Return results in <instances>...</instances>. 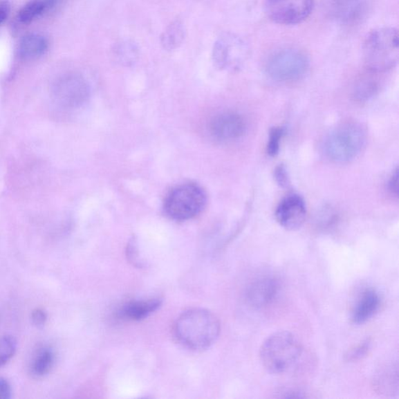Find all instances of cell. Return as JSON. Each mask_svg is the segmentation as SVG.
<instances>
[{
    "label": "cell",
    "instance_id": "6da1fadb",
    "mask_svg": "<svg viewBox=\"0 0 399 399\" xmlns=\"http://www.w3.org/2000/svg\"><path fill=\"white\" fill-rule=\"evenodd\" d=\"M221 331L219 318L212 312L195 308L184 312L175 324L178 341L192 351H205L218 340Z\"/></svg>",
    "mask_w": 399,
    "mask_h": 399
},
{
    "label": "cell",
    "instance_id": "7a4b0ae2",
    "mask_svg": "<svg viewBox=\"0 0 399 399\" xmlns=\"http://www.w3.org/2000/svg\"><path fill=\"white\" fill-rule=\"evenodd\" d=\"M301 343L294 334L280 331L269 335L260 348L261 364L270 373H284L301 357Z\"/></svg>",
    "mask_w": 399,
    "mask_h": 399
},
{
    "label": "cell",
    "instance_id": "3957f363",
    "mask_svg": "<svg viewBox=\"0 0 399 399\" xmlns=\"http://www.w3.org/2000/svg\"><path fill=\"white\" fill-rule=\"evenodd\" d=\"M366 142L364 128L357 122L348 121L337 125L324 140L325 155L336 163L353 160L363 151Z\"/></svg>",
    "mask_w": 399,
    "mask_h": 399
},
{
    "label": "cell",
    "instance_id": "277c9868",
    "mask_svg": "<svg viewBox=\"0 0 399 399\" xmlns=\"http://www.w3.org/2000/svg\"><path fill=\"white\" fill-rule=\"evenodd\" d=\"M363 53L367 68L372 72L394 68L399 58L398 30L393 28L373 30L364 41Z\"/></svg>",
    "mask_w": 399,
    "mask_h": 399
},
{
    "label": "cell",
    "instance_id": "5b68a950",
    "mask_svg": "<svg viewBox=\"0 0 399 399\" xmlns=\"http://www.w3.org/2000/svg\"><path fill=\"white\" fill-rule=\"evenodd\" d=\"M206 204V194L196 184H183L168 194L165 201V211L171 219L186 221L198 216Z\"/></svg>",
    "mask_w": 399,
    "mask_h": 399
},
{
    "label": "cell",
    "instance_id": "8992f818",
    "mask_svg": "<svg viewBox=\"0 0 399 399\" xmlns=\"http://www.w3.org/2000/svg\"><path fill=\"white\" fill-rule=\"evenodd\" d=\"M309 59L306 54L293 48L275 52L267 61V75L275 82H292L302 78L309 69Z\"/></svg>",
    "mask_w": 399,
    "mask_h": 399
},
{
    "label": "cell",
    "instance_id": "52a82bcc",
    "mask_svg": "<svg viewBox=\"0 0 399 399\" xmlns=\"http://www.w3.org/2000/svg\"><path fill=\"white\" fill-rule=\"evenodd\" d=\"M314 8V0H266V10L270 19L291 26L308 18Z\"/></svg>",
    "mask_w": 399,
    "mask_h": 399
},
{
    "label": "cell",
    "instance_id": "ba28073f",
    "mask_svg": "<svg viewBox=\"0 0 399 399\" xmlns=\"http://www.w3.org/2000/svg\"><path fill=\"white\" fill-rule=\"evenodd\" d=\"M248 55L247 44L239 37L226 34L214 43L212 57L220 68H237Z\"/></svg>",
    "mask_w": 399,
    "mask_h": 399
},
{
    "label": "cell",
    "instance_id": "9c48e42d",
    "mask_svg": "<svg viewBox=\"0 0 399 399\" xmlns=\"http://www.w3.org/2000/svg\"><path fill=\"white\" fill-rule=\"evenodd\" d=\"M306 216V203L298 194L288 195L282 200L275 212L279 224L287 230H297L303 225Z\"/></svg>",
    "mask_w": 399,
    "mask_h": 399
},
{
    "label": "cell",
    "instance_id": "30bf717a",
    "mask_svg": "<svg viewBox=\"0 0 399 399\" xmlns=\"http://www.w3.org/2000/svg\"><path fill=\"white\" fill-rule=\"evenodd\" d=\"M245 130V122L236 113L226 112L214 116L210 124L212 136L219 140L230 141L242 136Z\"/></svg>",
    "mask_w": 399,
    "mask_h": 399
},
{
    "label": "cell",
    "instance_id": "8fae6325",
    "mask_svg": "<svg viewBox=\"0 0 399 399\" xmlns=\"http://www.w3.org/2000/svg\"><path fill=\"white\" fill-rule=\"evenodd\" d=\"M279 284L272 276H263L250 284L247 293L248 303L257 308L266 306L277 296Z\"/></svg>",
    "mask_w": 399,
    "mask_h": 399
},
{
    "label": "cell",
    "instance_id": "7c38bea8",
    "mask_svg": "<svg viewBox=\"0 0 399 399\" xmlns=\"http://www.w3.org/2000/svg\"><path fill=\"white\" fill-rule=\"evenodd\" d=\"M380 303L379 293L373 288H366L362 291L353 306L351 319L353 323H366L378 311Z\"/></svg>",
    "mask_w": 399,
    "mask_h": 399
},
{
    "label": "cell",
    "instance_id": "4fadbf2b",
    "mask_svg": "<svg viewBox=\"0 0 399 399\" xmlns=\"http://www.w3.org/2000/svg\"><path fill=\"white\" fill-rule=\"evenodd\" d=\"M366 9L365 0H333L331 5L335 19L346 26L359 22L365 16Z\"/></svg>",
    "mask_w": 399,
    "mask_h": 399
},
{
    "label": "cell",
    "instance_id": "5bb4252c",
    "mask_svg": "<svg viewBox=\"0 0 399 399\" xmlns=\"http://www.w3.org/2000/svg\"><path fill=\"white\" fill-rule=\"evenodd\" d=\"M161 305L162 299L159 298L134 300L122 306L119 316L129 321L143 320L160 308Z\"/></svg>",
    "mask_w": 399,
    "mask_h": 399
},
{
    "label": "cell",
    "instance_id": "9a60e30c",
    "mask_svg": "<svg viewBox=\"0 0 399 399\" xmlns=\"http://www.w3.org/2000/svg\"><path fill=\"white\" fill-rule=\"evenodd\" d=\"M47 48L48 41L44 36L29 34L23 37L20 41L18 54L24 59H33L41 57Z\"/></svg>",
    "mask_w": 399,
    "mask_h": 399
},
{
    "label": "cell",
    "instance_id": "2e32d148",
    "mask_svg": "<svg viewBox=\"0 0 399 399\" xmlns=\"http://www.w3.org/2000/svg\"><path fill=\"white\" fill-rule=\"evenodd\" d=\"M64 98L71 106H78L89 96L87 85L79 78H72L66 82L64 90Z\"/></svg>",
    "mask_w": 399,
    "mask_h": 399
},
{
    "label": "cell",
    "instance_id": "e0dca14e",
    "mask_svg": "<svg viewBox=\"0 0 399 399\" xmlns=\"http://www.w3.org/2000/svg\"><path fill=\"white\" fill-rule=\"evenodd\" d=\"M186 30L182 22L171 23L161 36V43L167 50H174L179 47L185 39Z\"/></svg>",
    "mask_w": 399,
    "mask_h": 399
},
{
    "label": "cell",
    "instance_id": "ac0fdd59",
    "mask_svg": "<svg viewBox=\"0 0 399 399\" xmlns=\"http://www.w3.org/2000/svg\"><path fill=\"white\" fill-rule=\"evenodd\" d=\"M378 89L379 85L376 80L364 77L355 85L353 96L358 102H366L376 95Z\"/></svg>",
    "mask_w": 399,
    "mask_h": 399
},
{
    "label": "cell",
    "instance_id": "d6986e66",
    "mask_svg": "<svg viewBox=\"0 0 399 399\" xmlns=\"http://www.w3.org/2000/svg\"><path fill=\"white\" fill-rule=\"evenodd\" d=\"M55 355L50 349H42L35 358L33 364V373L36 377L46 375L54 364Z\"/></svg>",
    "mask_w": 399,
    "mask_h": 399
},
{
    "label": "cell",
    "instance_id": "ffe728a7",
    "mask_svg": "<svg viewBox=\"0 0 399 399\" xmlns=\"http://www.w3.org/2000/svg\"><path fill=\"white\" fill-rule=\"evenodd\" d=\"M113 55L121 64L129 65L136 61L138 56V48L132 42L122 41L115 46Z\"/></svg>",
    "mask_w": 399,
    "mask_h": 399
},
{
    "label": "cell",
    "instance_id": "44dd1931",
    "mask_svg": "<svg viewBox=\"0 0 399 399\" xmlns=\"http://www.w3.org/2000/svg\"><path fill=\"white\" fill-rule=\"evenodd\" d=\"M45 10L44 3L40 0L30 2L20 10L19 14H18V20L22 24H28L41 15Z\"/></svg>",
    "mask_w": 399,
    "mask_h": 399
},
{
    "label": "cell",
    "instance_id": "7402d4cb",
    "mask_svg": "<svg viewBox=\"0 0 399 399\" xmlns=\"http://www.w3.org/2000/svg\"><path fill=\"white\" fill-rule=\"evenodd\" d=\"M17 342L14 336L5 335L0 337V367L7 364L15 357Z\"/></svg>",
    "mask_w": 399,
    "mask_h": 399
},
{
    "label": "cell",
    "instance_id": "603a6c76",
    "mask_svg": "<svg viewBox=\"0 0 399 399\" xmlns=\"http://www.w3.org/2000/svg\"><path fill=\"white\" fill-rule=\"evenodd\" d=\"M284 127H275L270 131L269 140L267 146L268 154L270 156H276L280 150L281 140L285 135Z\"/></svg>",
    "mask_w": 399,
    "mask_h": 399
},
{
    "label": "cell",
    "instance_id": "cb8c5ba5",
    "mask_svg": "<svg viewBox=\"0 0 399 399\" xmlns=\"http://www.w3.org/2000/svg\"><path fill=\"white\" fill-rule=\"evenodd\" d=\"M378 384L382 383V384H380L378 386L382 387L383 389H386V386L389 387V389L392 390L393 387L395 383L398 384V371L397 369L396 371L392 369H389L387 371H384L382 376H380L378 380H377ZM378 387V388H380Z\"/></svg>",
    "mask_w": 399,
    "mask_h": 399
},
{
    "label": "cell",
    "instance_id": "d4e9b609",
    "mask_svg": "<svg viewBox=\"0 0 399 399\" xmlns=\"http://www.w3.org/2000/svg\"><path fill=\"white\" fill-rule=\"evenodd\" d=\"M275 178L276 182L282 187H286L290 184V178H288L287 170L284 165H280L275 169Z\"/></svg>",
    "mask_w": 399,
    "mask_h": 399
},
{
    "label": "cell",
    "instance_id": "484cf974",
    "mask_svg": "<svg viewBox=\"0 0 399 399\" xmlns=\"http://www.w3.org/2000/svg\"><path fill=\"white\" fill-rule=\"evenodd\" d=\"M48 315L44 310L37 308L32 313V321L36 327H43L46 324Z\"/></svg>",
    "mask_w": 399,
    "mask_h": 399
},
{
    "label": "cell",
    "instance_id": "4316f807",
    "mask_svg": "<svg viewBox=\"0 0 399 399\" xmlns=\"http://www.w3.org/2000/svg\"><path fill=\"white\" fill-rule=\"evenodd\" d=\"M369 346L370 342H365L363 344H361V345L358 346L357 348L352 349V351L347 355L349 360H355L361 358L366 354L368 349H369Z\"/></svg>",
    "mask_w": 399,
    "mask_h": 399
},
{
    "label": "cell",
    "instance_id": "83f0119b",
    "mask_svg": "<svg viewBox=\"0 0 399 399\" xmlns=\"http://www.w3.org/2000/svg\"><path fill=\"white\" fill-rule=\"evenodd\" d=\"M12 397V388L7 379L0 378V399H10Z\"/></svg>",
    "mask_w": 399,
    "mask_h": 399
},
{
    "label": "cell",
    "instance_id": "f1b7e54d",
    "mask_svg": "<svg viewBox=\"0 0 399 399\" xmlns=\"http://www.w3.org/2000/svg\"><path fill=\"white\" fill-rule=\"evenodd\" d=\"M389 189L393 194L398 196V169L395 171V173L393 174L390 178V180L389 182Z\"/></svg>",
    "mask_w": 399,
    "mask_h": 399
},
{
    "label": "cell",
    "instance_id": "f546056e",
    "mask_svg": "<svg viewBox=\"0 0 399 399\" xmlns=\"http://www.w3.org/2000/svg\"><path fill=\"white\" fill-rule=\"evenodd\" d=\"M10 4L8 2L0 3V26L7 20L10 14Z\"/></svg>",
    "mask_w": 399,
    "mask_h": 399
}]
</instances>
